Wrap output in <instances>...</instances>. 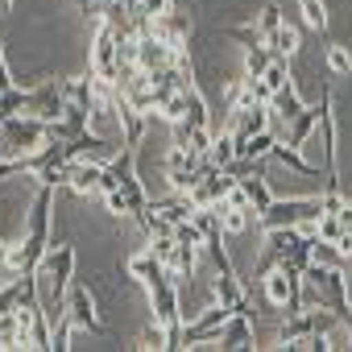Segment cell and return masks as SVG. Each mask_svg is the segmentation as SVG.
<instances>
[{"mask_svg": "<svg viewBox=\"0 0 352 352\" xmlns=\"http://www.w3.org/2000/svg\"><path fill=\"white\" fill-rule=\"evenodd\" d=\"M236 187V179L228 170H216V166H208L204 174H199V183L191 187V199H195V208H212V204H220L228 191Z\"/></svg>", "mask_w": 352, "mask_h": 352, "instance_id": "cell-3", "label": "cell"}, {"mask_svg": "<svg viewBox=\"0 0 352 352\" xmlns=\"http://www.w3.org/2000/svg\"><path fill=\"white\" fill-rule=\"evenodd\" d=\"M212 298H220V302H228L232 311H245V315H249V294H245V282H241L236 270H220V274L212 278Z\"/></svg>", "mask_w": 352, "mask_h": 352, "instance_id": "cell-8", "label": "cell"}, {"mask_svg": "<svg viewBox=\"0 0 352 352\" xmlns=\"http://www.w3.org/2000/svg\"><path fill=\"white\" fill-rule=\"evenodd\" d=\"M34 179H38V187H63L67 183V166H38Z\"/></svg>", "mask_w": 352, "mask_h": 352, "instance_id": "cell-23", "label": "cell"}, {"mask_svg": "<svg viewBox=\"0 0 352 352\" xmlns=\"http://www.w3.org/2000/svg\"><path fill=\"white\" fill-rule=\"evenodd\" d=\"M129 278H137L145 290H153L162 278H170V270H166V265H162V261H157L149 249H141L137 257H129Z\"/></svg>", "mask_w": 352, "mask_h": 352, "instance_id": "cell-10", "label": "cell"}, {"mask_svg": "<svg viewBox=\"0 0 352 352\" xmlns=\"http://www.w3.org/2000/svg\"><path fill=\"white\" fill-rule=\"evenodd\" d=\"M224 348H257V336H253V319L245 311H236L228 323H224V336H220Z\"/></svg>", "mask_w": 352, "mask_h": 352, "instance_id": "cell-12", "label": "cell"}, {"mask_svg": "<svg viewBox=\"0 0 352 352\" xmlns=\"http://www.w3.org/2000/svg\"><path fill=\"white\" fill-rule=\"evenodd\" d=\"M137 348H170V331L153 319V323L141 331V344H137Z\"/></svg>", "mask_w": 352, "mask_h": 352, "instance_id": "cell-22", "label": "cell"}, {"mask_svg": "<svg viewBox=\"0 0 352 352\" xmlns=\"http://www.w3.org/2000/svg\"><path fill=\"white\" fill-rule=\"evenodd\" d=\"M104 208H108V212H112V216H120V220H124V216H133V204H129V195H124V191H120V187H116V191H108V195H104Z\"/></svg>", "mask_w": 352, "mask_h": 352, "instance_id": "cell-24", "label": "cell"}, {"mask_svg": "<svg viewBox=\"0 0 352 352\" xmlns=\"http://www.w3.org/2000/svg\"><path fill=\"white\" fill-rule=\"evenodd\" d=\"M270 63H274V54H270V46H265V42H257V46H245V75L261 79Z\"/></svg>", "mask_w": 352, "mask_h": 352, "instance_id": "cell-18", "label": "cell"}, {"mask_svg": "<svg viewBox=\"0 0 352 352\" xmlns=\"http://www.w3.org/2000/svg\"><path fill=\"white\" fill-rule=\"evenodd\" d=\"M5 253H9V245H5V241H0V265H5Z\"/></svg>", "mask_w": 352, "mask_h": 352, "instance_id": "cell-30", "label": "cell"}, {"mask_svg": "<svg viewBox=\"0 0 352 352\" xmlns=\"http://www.w3.org/2000/svg\"><path fill=\"white\" fill-rule=\"evenodd\" d=\"M157 116H162L166 124H183V120H187V91H170V96L162 100Z\"/></svg>", "mask_w": 352, "mask_h": 352, "instance_id": "cell-17", "label": "cell"}, {"mask_svg": "<svg viewBox=\"0 0 352 352\" xmlns=\"http://www.w3.org/2000/svg\"><path fill=\"white\" fill-rule=\"evenodd\" d=\"M13 9V0H0V13H9Z\"/></svg>", "mask_w": 352, "mask_h": 352, "instance_id": "cell-29", "label": "cell"}, {"mask_svg": "<svg viewBox=\"0 0 352 352\" xmlns=\"http://www.w3.org/2000/svg\"><path fill=\"white\" fill-rule=\"evenodd\" d=\"M67 319L79 327V331H104L100 315H96V298L87 286H71L67 290Z\"/></svg>", "mask_w": 352, "mask_h": 352, "instance_id": "cell-4", "label": "cell"}, {"mask_svg": "<svg viewBox=\"0 0 352 352\" xmlns=\"http://www.w3.org/2000/svg\"><path fill=\"white\" fill-rule=\"evenodd\" d=\"M241 187L249 191V204H253V216H261L270 204H274V191H270V183L261 179V174L253 170V174H245V179H241Z\"/></svg>", "mask_w": 352, "mask_h": 352, "instance_id": "cell-15", "label": "cell"}, {"mask_svg": "<svg viewBox=\"0 0 352 352\" xmlns=\"http://www.w3.org/2000/svg\"><path fill=\"white\" fill-rule=\"evenodd\" d=\"M100 174H104V162L100 157H71L67 162V187L75 195H91L96 183H100Z\"/></svg>", "mask_w": 352, "mask_h": 352, "instance_id": "cell-6", "label": "cell"}, {"mask_svg": "<svg viewBox=\"0 0 352 352\" xmlns=\"http://www.w3.org/2000/svg\"><path fill=\"white\" fill-rule=\"evenodd\" d=\"M149 253H153L162 265H170V257H174V232H170V236H149Z\"/></svg>", "mask_w": 352, "mask_h": 352, "instance_id": "cell-25", "label": "cell"}, {"mask_svg": "<svg viewBox=\"0 0 352 352\" xmlns=\"http://www.w3.org/2000/svg\"><path fill=\"white\" fill-rule=\"evenodd\" d=\"M149 307H153V319L162 327H179L183 323V294H179V282L174 278H162L153 290H149Z\"/></svg>", "mask_w": 352, "mask_h": 352, "instance_id": "cell-2", "label": "cell"}, {"mask_svg": "<svg viewBox=\"0 0 352 352\" xmlns=\"http://www.w3.org/2000/svg\"><path fill=\"white\" fill-rule=\"evenodd\" d=\"M298 13H302V21H307L315 34L327 30V5H323V0H298Z\"/></svg>", "mask_w": 352, "mask_h": 352, "instance_id": "cell-20", "label": "cell"}, {"mask_svg": "<svg viewBox=\"0 0 352 352\" xmlns=\"http://www.w3.org/2000/svg\"><path fill=\"white\" fill-rule=\"evenodd\" d=\"M116 46H120L116 25L100 21V30H96V38H91V75H100V79H112V83H116Z\"/></svg>", "mask_w": 352, "mask_h": 352, "instance_id": "cell-1", "label": "cell"}, {"mask_svg": "<svg viewBox=\"0 0 352 352\" xmlns=\"http://www.w3.org/2000/svg\"><path fill=\"white\" fill-rule=\"evenodd\" d=\"M187 124L191 129H208V96L199 87H187Z\"/></svg>", "mask_w": 352, "mask_h": 352, "instance_id": "cell-19", "label": "cell"}, {"mask_svg": "<svg viewBox=\"0 0 352 352\" xmlns=\"http://www.w3.org/2000/svg\"><path fill=\"white\" fill-rule=\"evenodd\" d=\"M265 46H270V54H274V58H294V54H298V30L282 21V25L265 38Z\"/></svg>", "mask_w": 352, "mask_h": 352, "instance_id": "cell-14", "label": "cell"}, {"mask_svg": "<svg viewBox=\"0 0 352 352\" xmlns=\"http://www.w3.org/2000/svg\"><path fill=\"white\" fill-rule=\"evenodd\" d=\"M174 54H179V50H174L170 42H162V38H153V34H141V38H137V67L149 71V75L162 71V67H170Z\"/></svg>", "mask_w": 352, "mask_h": 352, "instance_id": "cell-7", "label": "cell"}, {"mask_svg": "<svg viewBox=\"0 0 352 352\" xmlns=\"http://www.w3.org/2000/svg\"><path fill=\"white\" fill-rule=\"evenodd\" d=\"M232 157H236V141H232V133H228V129H216V137H212V145H208L204 162H208V166H216V170H224Z\"/></svg>", "mask_w": 352, "mask_h": 352, "instance_id": "cell-13", "label": "cell"}, {"mask_svg": "<svg viewBox=\"0 0 352 352\" xmlns=\"http://www.w3.org/2000/svg\"><path fill=\"white\" fill-rule=\"evenodd\" d=\"M137 5H141V13H145V17H162V13H170L174 0H137Z\"/></svg>", "mask_w": 352, "mask_h": 352, "instance_id": "cell-28", "label": "cell"}, {"mask_svg": "<svg viewBox=\"0 0 352 352\" xmlns=\"http://www.w3.org/2000/svg\"><path fill=\"white\" fill-rule=\"evenodd\" d=\"M253 25H257V34H261V42H265V38L282 25V9H278V5H261V13H257Z\"/></svg>", "mask_w": 352, "mask_h": 352, "instance_id": "cell-21", "label": "cell"}, {"mask_svg": "<svg viewBox=\"0 0 352 352\" xmlns=\"http://www.w3.org/2000/svg\"><path fill=\"white\" fill-rule=\"evenodd\" d=\"M319 116H323V96H319V104H315V108H302V112L290 120V129H286V137H282V141H290V145L307 149V141H311V137H315V129H319Z\"/></svg>", "mask_w": 352, "mask_h": 352, "instance_id": "cell-9", "label": "cell"}, {"mask_svg": "<svg viewBox=\"0 0 352 352\" xmlns=\"http://www.w3.org/2000/svg\"><path fill=\"white\" fill-rule=\"evenodd\" d=\"M112 116H116V124H120V137H124V149H137L141 145V137H145V129H149V116L145 112H137L124 96H116V104H112Z\"/></svg>", "mask_w": 352, "mask_h": 352, "instance_id": "cell-5", "label": "cell"}, {"mask_svg": "<svg viewBox=\"0 0 352 352\" xmlns=\"http://www.w3.org/2000/svg\"><path fill=\"white\" fill-rule=\"evenodd\" d=\"M224 204H228V208H245V212H253V204H249V191H245L241 183H236V187L224 195ZM253 220H257V216H253Z\"/></svg>", "mask_w": 352, "mask_h": 352, "instance_id": "cell-27", "label": "cell"}, {"mask_svg": "<svg viewBox=\"0 0 352 352\" xmlns=\"http://www.w3.org/2000/svg\"><path fill=\"white\" fill-rule=\"evenodd\" d=\"M17 307V274H13V282H5V286H0V315H5V311H13Z\"/></svg>", "mask_w": 352, "mask_h": 352, "instance_id": "cell-26", "label": "cell"}, {"mask_svg": "<svg viewBox=\"0 0 352 352\" xmlns=\"http://www.w3.org/2000/svg\"><path fill=\"white\" fill-rule=\"evenodd\" d=\"M323 63H327V71H331L336 79H352V50H348V46L331 42L327 54H323Z\"/></svg>", "mask_w": 352, "mask_h": 352, "instance_id": "cell-16", "label": "cell"}, {"mask_svg": "<svg viewBox=\"0 0 352 352\" xmlns=\"http://www.w3.org/2000/svg\"><path fill=\"white\" fill-rule=\"evenodd\" d=\"M270 162H278V166H286V170H294V174H319V162H307L302 153H298V145H290V141H274V149H270Z\"/></svg>", "mask_w": 352, "mask_h": 352, "instance_id": "cell-11", "label": "cell"}]
</instances>
